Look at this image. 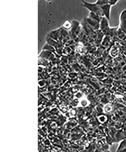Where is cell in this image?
<instances>
[{
	"label": "cell",
	"instance_id": "3",
	"mask_svg": "<svg viewBox=\"0 0 126 152\" xmlns=\"http://www.w3.org/2000/svg\"><path fill=\"white\" fill-rule=\"evenodd\" d=\"M119 1H113V0L108 1V3L112 6V5H116Z\"/></svg>",
	"mask_w": 126,
	"mask_h": 152
},
{
	"label": "cell",
	"instance_id": "1",
	"mask_svg": "<svg viewBox=\"0 0 126 152\" xmlns=\"http://www.w3.org/2000/svg\"><path fill=\"white\" fill-rule=\"evenodd\" d=\"M82 2L83 5L84 7L89 10L91 12L98 15L100 17L104 16L101 6L98 5L97 2L95 3L91 4L85 2V1H82Z\"/></svg>",
	"mask_w": 126,
	"mask_h": 152
},
{
	"label": "cell",
	"instance_id": "2",
	"mask_svg": "<svg viewBox=\"0 0 126 152\" xmlns=\"http://www.w3.org/2000/svg\"><path fill=\"white\" fill-rule=\"evenodd\" d=\"M101 7L104 16H105L106 18L108 20H109L110 18V16L111 9L112 6L109 3H108L101 5Z\"/></svg>",
	"mask_w": 126,
	"mask_h": 152
}]
</instances>
